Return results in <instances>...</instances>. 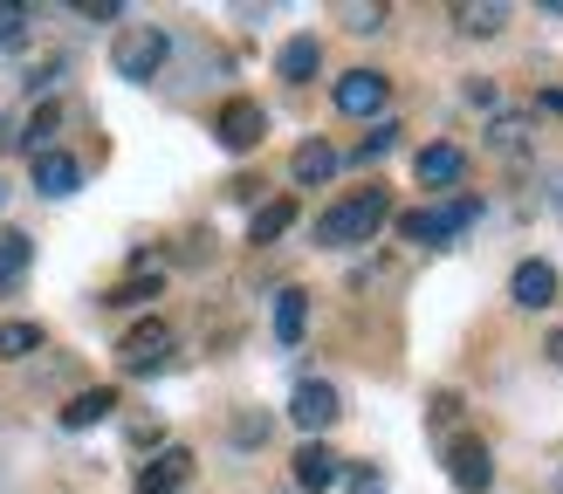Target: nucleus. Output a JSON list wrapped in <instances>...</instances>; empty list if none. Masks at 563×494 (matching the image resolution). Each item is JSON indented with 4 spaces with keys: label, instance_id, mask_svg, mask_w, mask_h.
Returning <instances> with one entry per match:
<instances>
[{
    "label": "nucleus",
    "instance_id": "obj_1",
    "mask_svg": "<svg viewBox=\"0 0 563 494\" xmlns=\"http://www.w3.org/2000/svg\"><path fill=\"white\" fill-rule=\"evenodd\" d=\"M385 220H391V192H385V186H364V192L336 200V206L317 220V247H357V240H372Z\"/></svg>",
    "mask_w": 563,
    "mask_h": 494
},
{
    "label": "nucleus",
    "instance_id": "obj_2",
    "mask_svg": "<svg viewBox=\"0 0 563 494\" xmlns=\"http://www.w3.org/2000/svg\"><path fill=\"white\" fill-rule=\"evenodd\" d=\"M474 220H482V200H474V192H454V200L433 206V213H427V206H419V213H399V234L419 240V247H454Z\"/></svg>",
    "mask_w": 563,
    "mask_h": 494
},
{
    "label": "nucleus",
    "instance_id": "obj_3",
    "mask_svg": "<svg viewBox=\"0 0 563 494\" xmlns=\"http://www.w3.org/2000/svg\"><path fill=\"white\" fill-rule=\"evenodd\" d=\"M165 55H173V35H165V27H124L118 48H110V69L124 82H152L165 69Z\"/></svg>",
    "mask_w": 563,
    "mask_h": 494
},
{
    "label": "nucleus",
    "instance_id": "obj_4",
    "mask_svg": "<svg viewBox=\"0 0 563 494\" xmlns=\"http://www.w3.org/2000/svg\"><path fill=\"white\" fill-rule=\"evenodd\" d=\"M173 323H137V329H124V344H118V371L124 378H152V371H165V364H173Z\"/></svg>",
    "mask_w": 563,
    "mask_h": 494
},
{
    "label": "nucleus",
    "instance_id": "obj_5",
    "mask_svg": "<svg viewBox=\"0 0 563 494\" xmlns=\"http://www.w3.org/2000/svg\"><path fill=\"white\" fill-rule=\"evenodd\" d=\"M213 137H220V151H255L262 137H268V110H262L255 97H234V103H220Z\"/></svg>",
    "mask_w": 563,
    "mask_h": 494
},
{
    "label": "nucleus",
    "instance_id": "obj_6",
    "mask_svg": "<svg viewBox=\"0 0 563 494\" xmlns=\"http://www.w3.org/2000/svg\"><path fill=\"white\" fill-rule=\"evenodd\" d=\"M385 103H391V76H378V69H344L336 76V110H344V117H378Z\"/></svg>",
    "mask_w": 563,
    "mask_h": 494
},
{
    "label": "nucleus",
    "instance_id": "obj_7",
    "mask_svg": "<svg viewBox=\"0 0 563 494\" xmlns=\"http://www.w3.org/2000/svg\"><path fill=\"white\" fill-rule=\"evenodd\" d=\"M446 481H454L461 494H488L495 487V453L482 447V439H454V447H446Z\"/></svg>",
    "mask_w": 563,
    "mask_h": 494
},
{
    "label": "nucleus",
    "instance_id": "obj_8",
    "mask_svg": "<svg viewBox=\"0 0 563 494\" xmlns=\"http://www.w3.org/2000/svg\"><path fill=\"white\" fill-rule=\"evenodd\" d=\"M289 419H296L302 433H330L336 419H344V398H336L330 384H317V378H302V384H296V398H289Z\"/></svg>",
    "mask_w": 563,
    "mask_h": 494
},
{
    "label": "nucleus",
    "instance_id": "obj_9",
    "mask_svg": "<svg viewBox=\"0 0 563 494\" xmlns=\"http://www.w3.org/2000/svg\"><path fill=\"white\" fill-rule=\"evenodd\" d=\"M186 481H192V453L186 447H158L145 460V474H137V494H186Z\"/></svg>",
    "mask_w": 563,
    "mask_h": 494
},
{
    "label": "nucleus",
    "instance_id": "obj_10",
    "mask_svg": "<svg viewBox=\"0 0 563 494\" xmlns=\"http://www.w3.org/2000/svg\"><path fill=\"white\" fill-rule=\"evenodd\" d=\"M336 481H344V460H336L323 439H302L296 447V487H309V494H330Z\"/></svg>",
    "mask_w": 563,
    "mask_h": 494
},
{
    "label": "nucleus",
    "instance_id": "obj_11",
    "mask_svg": "<svg viewBox=\"0 0 563 494\" xmlns=\"http://www.w3.org/2000/svg\"><path fill=\"white\" fill-rule=\"evenodd\" d=\"M412 172H419V186L446 192V186H461V179H467V151H461V145H419Z\"/></svg>",
    "mask_w": 563,
    "mask_h": 494
},
{
    "label": "nucleus",
    "instance_id": "obj_12",
    "mask_svg": "<svg viewBox=\"0 0 563 494\" xmlns=\"http://www.w3.org/2000/svg\"><path fill=\"white\" fill-rule=\"evenodd\" d=\"M556 268L550 261H516V274H509V295L522 302V310H550V302H556Z\"/></svg>",
    "mask_w": 563,
    "mask_h": 494
},
{
    "label": "nucleus",
    "instance_id": "obj_13",
    "mask_svg": "<svg viewBox=\"0 0 563 494\" xmlns=\"http://www.w3.org/2000/svg\"><path fill=\"white\" fill-rule=\"evenodd\" d=\"M76 186H82V165L69 151H42L35 158V192H42V200H69Z\"/></svg>",
    "mask_w": 563,
    "mask_h": 494
},
{
    "label": "nucleus",
    "instance_id": "obj_14",
    "mask_svg": "<svg viewBox=\"0 0 563 494\" xmlns=\"http://www.w3.org/2000/svg\"><path fill=\"white\" fill-rule=\"evenodd\" d=\"M317 69H323V42L317 35H289V42H282V55H275V76L282 82H309Z\"/></svg>",
    "mask_w": 563,
    "mask_h": 494
},
{
    "label": "nucleus",
    "instance_id": "obj_15",
    "mask_svg": "<svg viewBox=\"0 0 563 494\" xmlns=\"http://www.w3.org/2000/svg\"><path fill=\"white\" fill-rule=\"evenodd\" d=\"M302 329H309V295H302V289H282V295H275V344L296 350Z\"/></svg>",
    "mask_w": 563,
    "mask_h": 494
},
{
    "label": "nucleus",
    "instance_id": "obj_16",
    "mask_svg": "<svg viewBox=\"0 0 563 494\" xmlns=\"http://www.w3.org/2000/svg\"><path fill=\"white\" fill-rule=\"evenodd\" d=\"M110 412H118V392H110V384H97V392H76V398L63 405V426L82 433V426H103Z\"/></svg>",
    "mask_w": 563,
    "mask_h": 494
},
{
    "label": "nucleus",
    "instance_id": "obj_17",
    "mask_svg": "<svg viewBox=\"0 0 563 494\" xmlns=\"http://www.w3.org/2000/svg\"><path fill=\"white\" fill-rule=\"evenodd\" d=\"M27 268H35V240H27L21 227H8L0 234V289H21Z\"/></svg>",
    "mask_w": 563,
    "mask_h": 494
},
{
    "label": "nucleus",
    "instance_id": "obj_18",
    "mask_svg": "<svg viewBox=\"0 0 563 494\" xmlns=\"http://www.w3.org/2000/svg\"><path fill=\"white\" fill-rule=\"evenodd\" d=\"M289 172H296V186H323V179H336V151L323 145V137H309V145H296Z\"/></svg>",
    "mask_w": 563,
    "mask_h": 494
},
{
    "label": "nucleus",
    "instance_id": "obj_19",
    "mask_svg": "<svg viewBox=\"0 0 563 494\" xmlns=\"http://www.w3.org/2000/svg\"><path fill=\"white\" fill-rule=\"evenodd\" d=\"M42 350V323H0V357H35Z\"/></svg>",
    "mask_w": 563,
    "mask_h": 494
},
{
    "label": "nucleus",
    "instance_id": "obj_20",
    "mask_svg": "<svg viewBox=\"0 0 563 494\" xmlns=\"http://www.w3.org/2000/svg\"><path fill=\"white\" fill-rule=\"evenodd\" d=\"M461 35H501V21H509V8L501 0H488V8H454Z\"/></svg>",
    "mask_w": 563,
    "mask_h": 494
},
{
    "label": "nucleus",
    "instance_id": "obj_21",
    "mask_svg": "<svg viewBox=\"0 0 563 494\" xmlns=\"http://www.w3.org/2000/svg\"><path fill=\"white\" fill-rule=\"evenodd\" d=\"M488 145H495V151H509V158H522V151H529V117H516V110H509V117H495Z\"/></svg>",
    "mask_w": 563,
    "mask_h": 494
},
{
    "label": "nucleus",
    "instance_id": "obj_22",
    "mask_svg": "<svg viewBox=\"0 0 563 494\" xmlns=\"http://www.w3.org/2000/svg\"><path fill=\"white\" fill-rule=\"evenodd\" d=\"M289 227H296V200H268L247 234H255V240H275V234H289Z\"/></svg>",
    "mask_w": 563,
    "mask_h": 494
},
{
    "label": "nucleus",
    "instance_id": "obj_23",
    "mask_svg": "<svg viewBox=\"0 0 563 494\" xmlns=\"http://www.w3.org/2000/svg\"><path fill=\"white\" fill-rule=\"evenodd\" d=\"M55 124H63V110H55V103H42L35 117H27V131H21V145H27V151L42 158V151H48V137H55Z\"/></svg>",
    "mask_w": 563,
    "mask_h": 494
},
{
    "label": "nucleus",
    "instance_id": "obj_24",
    "mask_svg": "<svg viewBox=\"0 0 563 494\" xmlns=\"http://www.w3.org/2000/svg\"><path fill=\"white\" fill-rule=\"evenodd\" d=\"M165 282H158V274H131V282H118V289H110L103 302H110V310H131V302H152Z\"/></svg>",
    "mask_w": 563,
    "mask_h": 494
},
{
    "label": "nucleus",
    "instance_id": "obj_25",
    "mask_svg": "<svg viewBox=\"0 0 563 494\" xmlns=\"http://www.w3.org/2000/svg\"><path fill=\"white\" fill-rule=\"evenodd\" d=\"M391 145H399V124H372V131H364V145H357V158H364V165H378Z\"/></svg>",
    "mask_w": 563,
    "mask_h": 494
},
{
    "label": "nucleus",
    "instance_id": "obj_26",
    "mask_svg": "<svg viewBox=\"0 0 563 494\" xmlns=\"http://www.w3.org/2000/svg\"><path fill=\"white\" fill-rule=\"evenodd\" d=\"M344 487H351V494H385V467H372V460H364V467H344Z\"/></svg>",
    "mask_w": 563,
    "mask_h": 494
},
{
    "label": "nucleus",
    "instance_id": "obj_27",
    "mask_svg": "<svg viewBox=\"0 0 563 494\" xmlns=\"http://www.w3.org/2000/svg\"><path fill=\"white\" fill-rule=\"evenodd\" d=\"M27 42V8H0V48Z\"/></svg>",
    "mask_w": 563,
    "mask_h": 494
},
{
    "label": "nucleus",
    "instance_id": "obj_28",
    "mask_svg": "<svg viewBox=\"0 0 563 494\" xmlns=\"http://www.w3.org/2000/svg\"><path fill=\"white\" fill-rule=\"evenodd\" d=\"M344 27H351V35H378V27H385V8H344Z\"/></svg>",
    "mask_w": 563,
    "mask_h": 494
},
{
    "label": "nucleus",
    "instance_id": "obj_29",
    "mask_svg": "<svg viewBox=\"0 0 563 494\" xmlns=\"http://www.w3.org/2000/svg\"><path fill=\"white\" fill-rule=\"evenodd\" d=\"M427 419H433V426H454V419H461V392H440V398L427 405Z\"/></svg>",
    "mask_w": 563,
    "mask_h": 494
},
{
    "label": "nucleus",
    "instance_id": "obj_30",
    "mask_svg": "<svg viewBox=\"0 0 563 494\" xmlns=\"http://www.w3.org/2000/svg\"><path fill=\"white\" fill-rule=\"evenodd\" d=\"M55 76H63V55H48L42 69H27V90H35V97H42V90H55Z\"/></svg>",
    "mask_w": 563,
    "mask_h": 494
},
{
    "label": "nucleus",
    "instance_id": "obj_31",
    "mask_svg": "<svg viewBox=\"0 0 563 494\" xmlns=\"http://www.w3.org/2000/svg\"><path fill=\"white\" fill-rule=\"evenodd\" d=\"M543 357H550V364L563 371V329H550V337H543Z\"/></svg>",
    "mask_w": 563,
    "mask_h": 494
},
{
    "label": "nucleus",
    "instance_id": "obj_32",
    "mask_svg": "<svg viewBox=\"0 0 563 494\" xmlns=\"http://www.w3.org/2000/svg\"><path fill=\"white\" fill-rule=\"evenodd\" d=\"M550 213H556V220H563V172H556V179H550Z\"/></svg>",
    "mask_w": 563,
    "mask_h": 494
},
{
    "label": "nucleus",
    "instance_id": "obj_33",
    "mask_svg": "<svg viewBox=\"0 0 563 494\" xmlns=\"http://www.w3.org/2000/svg\"><path fill=\"white\" fill-rule=\"evenodd\" d=\"M543 103H550V110H563V90H543Z\"/></svg>",
    "mask_w": 563,
    "mask_h": 494
},
{
    "label": "nucleus",
    "instance_id": "obj_34",
    "mask_svg": "<svg viewBox=\"0 0 563 494\" xmlns=\"http://www.w3.org/2000/svg\"><path fill=\"white\" fill-rule=\"evenodd\" d=\"M0 206H8V186H0Z\"/></svg>",
    "mask_w": 563,
    "mask_h": 494
}]
</instances>
